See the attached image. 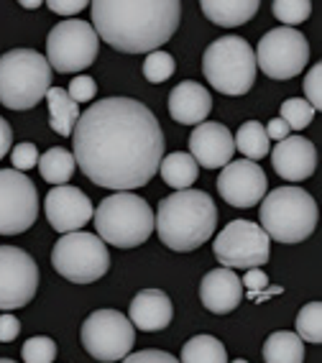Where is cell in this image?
I'll use <instances>...</instances> for the list:
<instances>
[{
    "label": "cell",
    "instance_id": "1",
    "mask_svg": "<svg viewBox=\"0 0 322 363\" xmlns=\"http://www.w3.org/2000/svg\"><path fill=\"white\" fill-rule=\"evenodd\" d=\"M74 164L97 187L131 192L146 187L164 159V130L141 100L105 98L79 113Z\"/></svg>",
    "mask_w": 322,
    "mask_h": 363
},
{
    "label": "cell",
    "instance_id": "2",
    "mask_svg": "<svg viewBox=\"0 0 322 363\" xmlns=\"http://www.w3.org/2000/svg\"><path fill=\"white\" fill-rule=\"evenodd\" d=\"M177 0H95L92 23L97 39L123 54H151L179 28Z\"/></svg>",
    "mask_w": 322,
    "mask_h": 363
},
{
    "label": "cell",
    "instance_id": "3",
    "mask_svg": "<svg viewBox=\"0 0 322 363\" xmlns=\"http://www.w3.org/2000/svg\"><path fill=\"white\" fill-rule=\"evenodd\" d=\"M159 240L177 253H187L205 246L215 235L218 208L202 189H182L159 202L154 218Z\"/></svg>",
    "mask_w": 322,
    "mask_h": 363
},
{
    "label": "cell",
    "instance_id": "4",
    "mask_svg": "<svg viewBox=\"0 0 322 363\" xmlns=\"http://www.w3.org/2000/svg\"><path fill=\"white\" fill-rule=\"evenodd\" d=\"M317 202L315 197L299 187H277L261 200V230L269 240L279 243H299L307 240L317 228Z\"/></svg>",
    "mask_w": 322,
    "mask_h": 363
},
{
    "label": "cell",
    "instance_id": "5",
    "mask_svg": "<svg viewBox=\"0 0 322 363\" xmlns=\"http://www.w3.org/2000/svg\"><path fill=\"white\" fill-rule=\"evenodd\" d=\"M97 238L116 248H135L154 233V210L133 192H113L92 213Z\"/></svg>",
    "mask_w": 322,
    "mask_h": 363
},
{
    "label": "cell",
    "instance_id": "6",
    "mask_svg": "<svg viewBox=\"0 0 322 363\" xmlns=\"http://www.w3.org/2000/svg\"><path fill=\"white\" fill-rule=\"evenodd\" d=\"M52 87V67L33 49H11L0 57V103L11 111H28Z\"/></svg>",
    "mask_w": 322,
    "mask_h": 363
},
{
    "label": "cell",
    "instance_id": "7",
    "mask_svg": "<svg viewBox=\"0 0 322 363\" xmlns=\"http://www.w3.org/2000/svg\"><path fill=\"white\" fill-rule=\"evenodd\" d=\"M202 74L220 95L240 98L256 82V54L240 36H223L205 49Z\"/></svg>",
    "mask_w": 322,
    "mask_h": 363
},
{
    "label": "cell",
    "instance_id": "8",
    "mask_svg": "<svg viewBox=\"0 0 322 363\" xmlns=\"http://www.w3.org/2000/svg\"><path fill=\"white\" fill-rule=\"evenodd\" d=\"M52 266L72 284H92L110 269V253L103 240L92 233H67L54 243Z\"/></svg>",
    "mask_w": 322,
    "mask_h": 363
},
{
    "label": "cell",
    "instance_id": "9",
    "mask_svg": "<svg viewBox=\"0 0 322 363\" xmlns=\"http://www.w3.org/2000/svg\"><path fill=\"white\" fill-rule=\"evenodd\" d=\"M97 46L100 39L87 21H62L46 36V62L59 74L82 72L97 59Z\"/></svg>",
    "mask_w": 322,
    "mask_h": 363
},
{
    "label": "cell",
    "instance_id": "10",
    "mask_svg": "<svg viewBox=\"0 0 322 363\" xmlns=\"http://www.w3.org/2000/svg\"><path fill=\"white\" fill-rule=\"evenodd\" d=\"M79 337H82L84 350L95 361L113 363L131 356L135 343V328L118 310H95L82 323Z\"/></svg>",
    "mask_w": 322,
    "mask_h": 363
},
{
    "label": "cell",
    "instance_id": "11",
    "mask_svg": "<svg viewBox=\"0 0 322 363\" xmlns=\"http://www.w3.org/2000/svg\"><path fill=\"white\" fill-rule=\"evenodd\" d=\"M215 259L220 261L223 269H261L271 256V240L269 235L251 220H233L228 223L215 238L213 246Z\"/></svg>",
    "mask_w": 322,
    "mask_h": 363
},
{
    "label": "cell",
    "instance_id": "12",
    "mask_svg": "<svg viewBox=\"0 0 322 363\" xmlns=\"http://www.w3.org/2000/svg\"><path fill=\"white\" fill-rule=\"evenodd\" d=\"M256 69L271 79H292L307 67L309 44L296 28H271L261 36L256 52Z\"/></svg>",
    "mask_w": 322,
    "mask_h": 363
},
{
    "label": "cell",
    "instance_id": "13",
    "mask_svg": "<svg viewBox=\"0 0 322 363\" xmlns=\"http://www.w3.org/2000/svg\"><path fill=\"white\" fill-rule=\"evenodd\" d=\"M39 218V192L26 174L0 169V235L26 233Z\"/></svg>",
    "mask_w": 322,
    "mask_h": 363
},
{
    "label": "cell",
    "instance_id": "14",
    "mask_svg": "<svg viewBox=\"0 0 322 363\" xmlns=\"http://www.w3.org/2000/svg\"><path fill=\"white\" fill-rule=\"evenodd\" d=\"M39 289V266L23 248L0 246V310L26 307Z\"/></svg>",
    "mask_w": 322,
    "mask_h": 363
},
{
    "label": "cell",
    "instance_id": "15",
    "mask_svg": "<svg viewBox=\"0 0 322 363\" xmlns=\"http://www.w3.org/2000/svg\"><path fill=\"white\" fill-rule=\"evenodd\" d=\"M266 174L256 162L238 159L223 167L218 177L220 197L233 208H253L266 197Z\"/></svg>",
    "mask_w": 322,
    "mask_h": 363
},
{
    "label": "cell",
    "instance_id": "16",
    "mask_svg": "<svg viewBox=\"0 0 322 363\" xmlns=\"http://www.w3.org/2000/svg\"><path fill=\"white\" fill-rule=\"evenodd\" d=\"M44 208H46V218H49V225L62 235L77 233L79 228H84L92 220V213H95L90 197L84 195L79 187H72V184H62V187L49 189Z\"/></svg>",
    "mask_w": 322,
    "mask_h": 363
},
{
    "label": "cell",
    "instance_id": "17",
    "mask_svg": "<svg viewBox=\"0 0 322 363\" xmlns=\"http://www.w3.org/2000/svg\"><path fill=\"white\" fill-rule=\"evenodd\" d=\"M233 154H235V143H233V133L228 130V125L213 123V121L194 125L189 136V156L197 162V167H226L233 162Z\"/></svg>",
    "mask_w": 322,
    "mask_h": 363
},
{
    "label": "cell",
    "instance_id": "18",
    "mask_svg": "<svg viewBox=\"0 0 322 363\" xmlns=\"http://www.w3.org/2000/svg\"><path fill=\"white\" fill-rule=\"evenodd\" d=\"M271 164L277 169V174L287 182H304L315 174L317 169V151L312 141L304 136H287L277 143V149L269 151Z\"/></svg>",
    "mask_w": 322,
    "mask_h": 363
},
{
    "label": "cell",
    "instance_id": "19",
    "mask_svg": "<svg viewBox=\"0 0 322 363\" xmlns=\"http://www.w3.org/2000/svg\"><path fill=\"white\" fill-rule=\"evenodd\" d=\"M243 299V284L240 277L231 269H213L205 274V279L200 281V302L205 310L215 312V315H228L240 305Z\"/></svg>",
    "mask_w": 322,
    "mask_h": 363
},
{
    "label": "cell",
    "instance_id": "20",
    "mask_svg": "<svg viewBox=\"0 0 322 363\" xmlns=\"http://www.w3.org/2000/svg\"><path fill=\"white\" fill-rule=\"evenodd\" d=\"M213 111V95L200 82L184 79L169 92V116L182 125H200Z\"/></svg>",
    "mask_w": 322,
    "mask_h": 363
},
{
    "label": "cell",
    "instance_id": "21",
    "mask_svg": "<svg viewBox=\"0 0 322 363\" xmlns=\"http://www.w3.org/2000/svg\"><path fill=\"white\" fill-rule=\"evenodd\" d=\"M172 318H174V305H172V299L161 292V289H141V292L131 299L128 320L135 330H143V333L164 330V328H169Z\"/></svg>",
    "mask_w": 322,
    "mask_h": 363
},
{
    "label": "cell",
    "instance_id": "22",
    "mask_svg": "<svg viewBox=\"0 0 322 363\" xmlns=\"http://www.w3.org/2000/svg\"><path fill=\"white\" fill-rule=\"evenodd\" d=\"M200 8L215 26L235 28L248 23L258 13V0H202Z\"/></svg>",
    "mask_w": 322,
    "mask_h": 363
},
{
    "label": "cell",
    "instance_id": "23",
    "mask_svg": "<svg viewBox=\"0 0 322 363\" xmlns=\"http://www.w3.org/2000/svg\"><path fill=\"white\" fill-rule=\"evenodd\" d=\"M159 174L169 187H174L177 192H182V189H192L194 179L200 177V167H197V162H194L187 151H174V154L161 159Z\"/></svg>",
    "mask_w": 322,
    "mask_h": 363
},
{
    "label": "cell",
    "instance_id": "24",
    "mask_svg": "<svg viewBox=\"0 0 322 363\" xmlns=\"http://www.w3.org/2000/svg\"><path fill=\"white\" fill-rule=\"evenodd\" d=\"M46 103H49V123H52V130H57L59 136L72 138V130H74V123H77L79 118L77 103L67 95L65 87H49Z\"/></svg>",
    "mask_w": 322,
    "mask_h": 363
},
{
    "label": "cell",
    "instance_id": "25",
    "mask_svg": "<svg viewBox=\"0 0 322 363\" xmlns=\"http://www.w3.org/2000/svg\"><path fill=\"white\" fill-rule=\"evenodd\" d=\"M264 361L266 363H302L304 343L292 330L271 333L264 343Z\"/></svg>",
    "mask_w": 322,
    "mask_h": 363
},
{
    "label": "cell",
    "instance_id": "26",
    "mask_svg": "<svg viewBox=\"0 0 322 363\" xmlns=\"http://www.w3.org/2000/svg\"><path fill=\"white\" fill-rule=\"evenodd\" d=\"M39 172L41 177H44L49 184H54V187H62V184H67V182L72 179V174H74V156H72V151L62 149V146H54V149H49L46 154H39Z\"/></svg>",
    "mask_w": 322,
    "mask_h": 363
},
{
    "label": "cell",
    "instance_id": "27",
    "mask_svg": "<svg viewBox=\"0 0 322 363\" xmlns=\"http://www.w3.org/2000/svg\"><path fill=\"white\" fill-rule=\"evenodd\" d=\"M233 143H235V149H238L248 162H256V164H258V159L269 156V151H271V141H269V136H266L264 125L258 123V121H245L238 128V133L233 136Z\"/></svg>",
    "mask_w": 322,
    "mask_h": 363
},
{
    "label": "cell",
    "instance_id": "28",
    "mask_svg": "<svg viewBox=\"0 0 322 363\" xmlns=\"http://www.w3.org/2000/svg\"><path fill=\"white\" fill-rule=\"evenodd\" d=\"M179 363H228V350L215 335H194L182 348Z\"/></svg>",
    "mask_w": 322,
    "mask_h": 363
},
{
    "label": "cell",
    "instance_id": "29",
    "mask_svg": "<svg viewBox=\"0 0 322 363\" xmlns=\"http://www.w3.org/2000/svg\"><path fill=\"white\" fill-rule=\"evenodd\" d=\"M294 325H296L294 335L299 337L302 343L320 345L322 343V305H320V299L304 305L302 310H299V315H296Z\"/></svg>",
    "mask_w": 322,
    "mask_h": 363
},
{
    "label": "cell",
    "instance_id": "30",
    "mask_svg": "<svg viewBox=\"0 0 322 363\" xmlns=\"http://www.w3.org/2000/svg\"><path fill=\"white\" fill-rule=\"evenodd\" d=\"M274 16L282 21L287 28H294L296 23H304L312 13V3L309 0H274L271 6Z\"/></svg>",
    "mask_w": 322,
    "mask_h": 363
},
{
    "label": "cell",
    "instance_id": "31",
    "mask_svg": "<svg viewBox=\"0 0 322 363\" xmlns=\"http://www.w3.org/2000/svg\"><path fill=\"white\" fill-rule=\"evenodd\" d=\"M279 118L289 125V130H302L312 123L315 111H312V105H309L304 98H292V100H284L282 103V116Z\"/></svg>",
    "mask_w": 322,
    "mask_h": 363
},
{
    "label": "cell",
    "instance_id": "32",
    "mask_svg": "<svg viewBox=\"0 0 322 363\" xmlns=\"http://www.w3.org/2000/svg\"><path fill=\"white\" fill-rule=\"evenodd\" d=\"M177 65H174V57L167 52H151L143 62V77L148 82H167L172 74H174Z\"/></svg>",
    "mask_w": 322,
    "mask_h": 363
},
{
    "label": "cell",
    "instance_id": "33",
    "mask_svg": "<svg viewBox=\"0 0 322 363\" xmlns=\"http://www.w3.org/2000/svg\"><path fill=\"white\" fill-rule=\"evenodd\" d=\"M21 356H23V363H54V358H57V343L46 335L28 337L26 343H23V348H21Z\"/></svg>",
    "mask_w": 322,
    "mask_h": 363
},
{
    "label": "cell",
    "instance_id": "34",
    "mask_svg": "<svg viewBox=\"0 0 322 363\" xmlns=\"http://www.w3.org/2000/svg\"><path fill=\"white\" fill-rule=\"evenodd\" d=\"M240 284H243V289H248V292H251L253 302H266V299L274 297V294L284 292L282 286H271L269 284V277H266L261 269H251V272L240 279Z\"/></svg>",
    "mask_w": 322,
    "mask_h": 363
},
{
    "label": "cell",
    "instance_id": "35",
    "mask_svg": "<svg viewBox=\"0 0 322 363\" xmlns=\"http://www.w3.org/2000/svg\"><path fill=\"white\" fill-rule=\"evenodd\" d=\"M304 100L312 105V111H322V65L309 67V72L304 74Z\"/></svg>",
    "mask_w": 322,
    "mask_h": 363
},
{
    "label": "cell",
    "instance_id": "36",
    "mask_svg": "<svg viewBox=\"0 0 322 363\" xmlns=\"http://www.w3.org/2000/svg\"><path fill=\"white\" fill-rule=\"evenodd\" d=\"M11 164H13L16 172L23 174V172H28V169H33L39 164V151H36V146L31 141L16 143L13 151H11Z\"/></svg>",
    "mask_w": 322,
    "mask_h": 363
},
{
    "label": "cell",
    "instance_id": "37",
    "mask_svg": "<svg viewBox=\"0 0 322 363\" xmlns=\"http://www.w3.org/2000/svg\"><path fill=\"white\" fill-rule=\"evenodd\" d=\"M67 95H70L74 103H90L92 98L97 95V84L92 77H87V74H77V77L72 79L70 87H67Z\"/></svg>",
    "mask_w": 322,
    "mask_h": 363
},
{
    "label": "cell",
    "instance_id": "38",
    "mask_svg": "<svg viewBox=\"0 0 322 363\" xmlns=\"http://www.w3.org/2000/svg\"><path fill=\"white\" fill-rule=\"evenodd\" d=\"M121 363H179L167 350H138L133 356H126Z\"/></svg>",
    "mask_w": 322,
    "mask_h": 363
},
{
    "label": "cell",
    "instance_id": "39",
    "mask_svg": "<svg viewBox=\"0 0 322 363\" xmlns=\"http://www.w3.org/2000/svg\"><path fill=\"white\" fill-rule=\"evenodd\" d=\"M18 333H21V323L11 312L0 315V343H13L16 337H18Z\"/></svg>",
    "mask_w": 322,
    "mask_h": 363
},
{
    "label": "cell",
    "instance_id": "40",
    "mask_svg": "<svg viewBox=\"0 0 322 363\" xmlns=\"http://www.w3.org/2000/svg\"><path fill=\"white\" fill-rule=\"evenodd\" d=\"M84 8H87L84 0H49V11L59 16H74Z\"/></svg>",
    "mask_w": 322,
    "mask_h": 363
},
{
    "label": "cell",
    "instance_id": "41",
    "mask_svg": "<svg viewBox=\"0 0 322 363\" xmlns=\"http://www.w3.org/2000/svg\"><path fill=\"white\" fill-rule=\"evenodd\" d=\"M264 130H266V136H269V141H271V138H274V141H277V143H279V141H284V138H287V136H289V133H292L289 125L284 123L282 118H271L269 123L264 125Z\"/></svg>",
    "mask_w": 322,
    "mask_h": 363
},
{
    "label": "cell",
    "instance_id": "42",
    "mask_svg": "<svg viewBox=\"0 0 322 363\" xmlns=\"http://www.w3.org/2000/svg\"><path fill=\"white\" fill-rule=\"evenodd\" d=\"M11 143H13V130H11V123L6 118L0 116V159L11 151Z\"/></svg>",
    "mask_w": 322,
    "mask_h": 363
},
{
    "label": "cell",
    "instance_id": "43",
    "mask_svg": "<svg viewBox=\"0 0 322 363\" xmlns=\"http://www.w3.org/2000/svg\"><path fill=\"white\" fill-rule=\"evenodd\" d=\"M21 6H23V8H28V11H33V8H39L41 3H39V0H23V3H21Z\"/></svg>",
    "mask_w": 322,
    "mask_h": 363
},
{
    "label": "cell",
    "instance_id": "44",
    "mask_svg": "<svg viewBox=\"0 0 322 363\" xmlns=\"http://www.w3.org/2000/svg\"><path fill=\"white\" fill-rule=\"evenodd\" d=\"M0 363H16V361H11V358H0Z\"/></svg>",
    "mask_w": 322,
    "mask_h": 363
},
{
    "label": "cell",
    "instance_id": "45",
    "mask_svg": "<svg viewBox=\"0 0 322 363\" xmlns=\"http://www.w3.org/2000/svg\"><path fill=\"white\" fill-rule=\"evenodd\" d=\"M231 363H248V361H243V358H235V361H231Z\"/></svg>",
    "mask_w": 322,
    "mask_h": 363
}]
</instances>
